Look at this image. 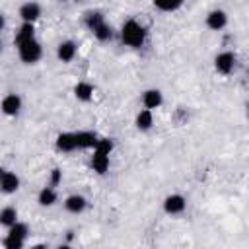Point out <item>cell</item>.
Returning a JSON list of instances; mask_svg holds the SVG:
<instances>
[{
  "mask_svg": "<svg viewBox=\"0 0 249 249\" xmlns=\"http://www.w3.org/2000/svg\"><path fill=\"white\" fill-rule=\"evenodd\" d=\"M62 183V171L60 167H53L51 169V177H49V185L51 187H58Z\"/></svg>",
  "mask_w": 249,
  "mask_h": 249,
  "instance_id": "cell-25",
  "label": "cell"
},
{
  "mask_svg": "<svg viewBox=\"0 0 249 249\" xmlns=\"http://www.w3.org/2000/svg\"><path fill=\"white\" fill-rule=\"evenodd\" d=\"M146 37H148L146 27L140 21H136V19H126L123 23V27H121V41L126 47L140 49L146 43Z\"/></svg>",
  "mask_w": 249,
  "mask_h": 249,
  "instance_id": "cell-1",
  "label": "cell"
},
{
  "mask_svg": "<svg viewBox=\"0 0 249 249\" xmlns=\"http://www.w3.org/2000/svg\"><path fill=\"white\" fill-rule=\"evenodd\" d=\"M19 189V177L12 171H4L0 175V191L6 193V195H12Z\"/></svg>",
  "mask_w": 249,
  "mask_h": 249,
  "instance_id": "cell-13",
  "label": "cell"
},
{
  "mask_svg": "<svg viewBox=\"0 0 249 249\" xmlns=\"http://www.w3.org/2000/svg\"><path fill=\"white\" fill-rule=\"evenodd\" d=\"M93 91H95V88L89 82H78L74 86V97L78 101H89L93 97Z\"/></svg>",
  "mask_w": 249,
  "mask_h": 249,
  "instance_id": "cell-17",
  "label": "cell"
},
{
  "mask_svg": "<svg viewBox=\"0 0 249 249\" xmlns=\"http://www.w3.org/2000/svg\"><path fill=\"white\" fill-rule=\"evenodd\" d=\"M185 208H187V198L183 195L173 193V195H169V196L163 198V210L169 216H177V214L185 212Z\"/></svg>",
  "mask_w": 249,
  "mask_h": 249,
  "instance_id": "cell-4",
  "label": "cell"
},
{
  "mask_svg": "<svg viewBox=\"0 0 249 249\" xmlns=\"http://www.w3.org/2000/svg\"><path fill=\"white\" fill-rule=\"evenodd\" d=\"M109 152L105 150H99V148H93V156H91V169L99 175H105L107 169H109Z\"/></svg>",
  "mask_w": 249,
  "mask_h": 249,
  "instance_id": "cell-7",
  "label": "cell"
},
{
  "mask_svg": "<svg viewBox=\"0 0 249 249\" xmlns=\"http://www.w3.org/2000/svg\"><path fill=\"white\" fill-rule=\"evenodd\" d=\"M35 37V27H33V23H21V27L16 31V37H14V45H19V43H23V41H29V39H33Z\"/></svg>",
  "mask_w": 249,
  "mask_h": 249,
  "instance_id": "cell-18",
  "label": "cell"
},
{
  "mask_svg": "<svg viewBox=\"0 0 249 249\" xmlns=\"http://www.w3.org/2000/svg\"><path fill=\"white\" fill-rule=\"evenodd\" d=\"M56 200H58V195H56L54 187H51V185L43 187V189L39 191V195H37V202H39L41 206H45V208L54 206V204H56Z\"/></svg>",
  "mask_w": 249,
  "mask_h": 249,
  "instance_id": "cell-15",
  "label": "cell"
},
{
  "mask_svg": "<svg viewBox=\"0 0 249 249\" xmlns=\"http://www.w3.org/2000/svg\"><path fill=\"white\" fill-rule=\"evenodd\" d=\"M16 47H18L19 60H21L23 64H35V62H39V58L43 56V47H41V43H39L35 37L29 39V41L19 43V45H16Z\"/></svg>",
  "mask_w": 249,
  "mask_h": 249,
  "instance_id": "cell-2",
  "label": "cell"
},
{
  "mask_svg": "<svg viewBox=\"0 0 249 249\" xmlns=\"http://www.w3.org/2000/svg\"><path fill=\"white\" fill-rule=\"evenodd\" d=\"M0 111L6 115V117H16L19 111H21V97L18 93H8L2 97L0 101Z\"/></svg>",
  "mask_w": 249,
  "mask_h": 249,
  "instance_id": "cell-5",
  "label": "cell"
},
{
  "mask_svg": "<svg viewBox=\"0 0 249 249\" xmlns=\"http://www.w3.org/2000/svg\"><path fill=\"white\" fill-rule=\"evenodd\" d=\"M105 21V16L101 14V12H97V10H89V12H86V16H84V25L89 29V31H93L97 25H101Z\"/></svg>",
  "mask_w": 249,
  "mask_h": 249,
  "instance_id": "cell-19",
  "label": "cell"
},
{
  "mask_svg": "<svg viewBox=\"0 0 249 249\" xmlns=\"http://www.w3.org/2000/svg\"><path fill=\"white\" fill-rule=\"evenodd\" d=\"M2 173H4V169H2V165H0V175H2Z\"/></svg>",
  "mask_w": 249,
  "mask_h": 249,
  "instance_id": "cell-27",
  "label": "cell"
},
{
  "mask_svg": "<svg viewBox=\"0 0 249 249\" xmlns=\"http://www.w3.org/2000/svg\"><path fill=\"white\" fill-rule=\"evenodd\" d=\"M160 12H175L183 6V0H152Z\"/></svg>",
  "mask_w": 249,
  "mask_h": 249,
  "instance_id": "cell-22",
  "label": "cell"
},
{
  "mask_svg": "<svg viewBox=\"0 0 249 249\" xmlns=\"http://www.w3.org/2000/svg\"><path fill=\"white\" fill-rule=\"evenodd\" d=\"M76 54H78V45L74 41L66 39V41L58 43V47H56V58L60 62H72Z\"/></svg>",
  "mask_w": 249,
  "mask_h": 249,
  "instance_id": "cell-9",
  "label": "cell"
},
{
  "mask_svg": "<svg viewBox=\"0 0 249 249\" xmlns=\"http://www.w3.org/2000/svg\"><path fill=\"white\" fill-rule=\"evenodd\" d=\"M214 68H216V72L222 74V76L231 74L233 68H235V54H233L231 51H222V53H218L216 58H214Z\"/></svg>",
  "mask_w": 249,
  "mask_h": 249,
  "instance_id": "cell-3",
  "label": "cell"
},
{
  "mask_svg": "<svg viewBox=\"0 0 249 249\" xmlns=\"http://www.w3.org/2000/svg\"><path fill=\"white\" fill-rule=\"evenodd\" d=\"M74 138H76V150H93L99 136L91 130H78L74 132Z\"/></svg>",
  "mask_w": 249,
  "mask_h": 249,
  "instance_id": "cell-6",
  "label": "cell"
},
{
  "mask_svg": "<svg viewBox=\"0 0 249 249\" xmlns=\"http://www.w3.org/2000/svg\"><path fill=\"white\" fill-rule=\"evenodd\" d=\"M8 233L10 235H14V237H18V239H27V233H29V228H27V224H23V222H16V224H12L10 228H8Z\"/></svg>",
  "mask_w": 249,
  "mask_h": 249,
  "instance_id": "cell-23",
  "label": "cell"
},
{
  "mask_svg": "<svg viewBox=\"0 0 249 249\" xmlns=\"http://www.w3.org/2000/svg\"><path fill=\"white\" fill-rule=\"evenodd\" d=\"M161 103H163V93H161L158 88H150V89H146V91L142 93V105H144V109L154 111V109H158Z\"/></svg>",
  "mask_w": 249,
  "mask_h": 249,
  "instance_id": "cell-11",
  "label": "cell"
},
{
  "mask_svg": "<svg viewBox=\"0 0 249 249\" xmlns=\"http://www.w3.org/2000/svg\"><path fill=\"white\" fill-rule=\"evenodd\" d=\"M19 18H21V21H25V23H35V21L41 18V6H39L37 2H33V0L21 4V8H19Z\"/></svg>",
  "mask_w": 249,
  "mask_h": 249,
  "instance_id": "cell-8",
  "label": "cell"
},
{
  "mask_svg": "<svg viewBox=\"0 0 249 249\" xmlns=\"http://www.w3.org/2000/svg\"><path fill=\"white\" fill-rule=\"evenodd\" d=\"M4 27H6V16H4L2 12H0V31H2Z\"/></svg>",
  "mask_w": 249,
  "mask_h": 249,
  "instance_id": "cell-26",
  "label": "cell"
},
{
  "mask_svg": "<svg viewBox=\"0 0 249 249\" xmlns=\"http://www.w3.org/2000/svg\"><path fill=\"white\" fill-rule=\"evenodd\" d=\"M0 47H2V41H0Z\"/></svg>",
  "mask_w": 249,
  "mask_h": 249,
  "instance_id": "cell-28",
  "label": "cell"
},
{
  "mask_svg": "<svg viewBox=\"0 0 249 249\" xmlns=\"http://www.w3.org/2000/svg\"><path fill=\"white\" fill-rule=\"evenodd\" d=\"M134 124H136V128L142 130V132L150 130L152 124H154V113H152L150 109H140L138 115H136V119H134Z\"/></svg>",
  "mask_w": 249,
  "mask_h": 249,
  "instance_id": "cell-16",
  "label": "cell"
},
{
  "mask_svg": "<svg viewBox=\"0 0 249 249\" xmlns=\"http://www.w3.org/2000/svg\"><path fill=\"white\" fill-rule=\"evenodd\" d=\"M2 243H4V247H6V249H21V247L25 245V241H23V239H18V237H14V235H10V233L4 237V241H2Z\"/></svg>",
  "mask_w": 249,
  "mask_h": 249,
  "instance_id": "cell-24",
  "label": "cell"
},
{
  "mask_svg": "<svg viewBox=\"0 0 249 249\" xmlns=\"http://www.w3.org/2000/svg\"><path fill=\"white\" fill-rule=\"evenodd\" d=\"M56 150L58 152H64V154H70L76 150V138H74V132H60L56 136Z\"/></svg>",
  "mask_w": 249,
  "mask_h": 249,
  "instance_id": "cell-14",
  "label": "cell"
},
{
  "mask_svg": "<svg viewBox=\"0 0 249 249\" xmlns=\"http://www.w3.org/2000/svg\"><path fill=\"white\" fill-rule=\"evenodd\" d=\"M228 25V14L224 10H212L206 16V27L212 31H222Z\"/></svg>",
  "mask_w": 249,
  "mask_h": 249,
  "instance_id": "cell-10",
  "label": "cell"
},
{
  "mask_svg": "<svg viewBox=\"0 0 249 249\" xmlns=\"http://www.w3.org/2000/svg\"><path fill=\"white\" fill-rule=\"evenodd\" d=\"M16 222H18V210L14 206H6V208L0 210V226L10 228Z\"/></svg>",
  "mask_w": 249,
  "mask_h": 249,
  "instance_id": "cell-21",
  "label": "cell"
},
{
  "mask_svg": "<svg viewBox=\"0 0 249 249\" xmlns=\"http://www.w3.org/2000/svg\"><path fill=\"white\" fill-rule=\"evenodd\" d=\"M86 206H88V198L84 195H78V193L66 196V200H64V208L70 214H82L86 210Z\"/></svg>",
  "mask_w": 249,
  "mask_h": 249,
  "instance_id": "cell-12",
  "label": "cell"
},
{
  "mask_svg": "<svg viewBox=\"0 0 249 249\" xmlns=\"http://www.w3.org/2000/svg\"><path fill=\"white\" fill-rule=\"evenodd\" d=\"M91 33H93V37H95L97 41H101V43H105V41H111V39H113V27H111L107 21H103L101 25H97Z\"/></svg>",
  "mask_w": 249,
  "mask_h": 249,
  "instance_id": "cell-20",
  "label": "cell"
}]
</instances>
